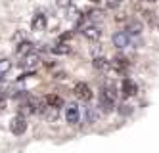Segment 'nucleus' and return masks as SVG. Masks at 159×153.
Returning <instances> with one entry per match:
<instances>
[{
  "mask_svg": "<svg viewBox=\"0 0 159 153\" xmlns=\"http://www.w3.org/2000/svg\"><path fill=\"white\" fill-rule=\"evenodd\" d=\"M113 67H115L117 69V71H125V69H127V65H129V61L127 60H125V57L123 56H117L115 57V60H113V63H111Z\"/></svg>",
  "mask_w": 159,
  "mask_h": 153,
  "instance_id": "f8f14e48",
  "label": "nucleus"
},
{
  "mask_svg": "<svg viewBox=\"0 0 159 153\" xmlns=\"http://www.w3.org/2000/svg\"><path fill=\"white\" fill-rule=\"evenodd\" d=\"M75 96L79 100H83V101H90L92 100V90H90V86L86 84V82H79V84H75Z\"/></svg>",
  "mask_w": 159,
  "mask_h": 153,
  "instance_id": "f257e3e1",
  "label": "nucleus"
},
{
  "mask_svg": "<svg viewBox=\"0 0 159 153\" xmlns=\"http://www.w3.org/2000/svg\"><path fill=\"white\" fill-rule=\"evenodd\" d=\"M90 2H102V0H90Z\"/></svg>",
  "mask_w": 159,
  "mask_h": 153,
  "instance_id": "6ab92c4d",
  "label": "nucleus"
},
{
  "mask_svg": "<svg viewBox=\"0 0 159 153\" xmlns=\"http://www.w3.org/2000/svg\"><path fill=\"white\" fill-rule=\"evenodd\" d=\"M71 34H73V33H65V34H61V40H67V38H71Z\"/></svg>",
  "mask_w": 159,
  "mask_h": 153,
  "instance_id": "a211bd4d",
  "label": "nucleus"
},
{
  "mask_svg": "<svg viewBox=\"0 0 159 153\" xmlns=\"http://www.w3.org/2000/svg\"><path fill=\"white\" fill-rule=\"evenodd\" d=\"M56 4L60 8H69L71 6V0H56Z\"/></svg>",
  "mask_w": 159,
  "mask_h": 153,
  "instance_id": "f3484780",
  "label": "nucleus"
},
{
  "mask_svg": "<svg viewBox=\"0 0 159 153\" xmlns=\"http://www.w3.org/2000/svg\"><path fill=\"white\" fill-rule=\"evenodd\" d=\"M113 44L117 46V48H127V46L130 44V34L127 31H119L113 34Z\"/></svg>",
  "mask_w": 159,
  "mask_h": 153,
  "instance_id": "7ed1b4c3",
  "label": "nucleus"
},
{
  "mask_svg": "<svg viewBox=\"0 0 159 153\" xmlns=\"http://www.w3.org/2000/svg\"><path fill=\"white\" fill-rule=\"evenodd\" d=\"M92 65H94V69H98V71H107L111 67V61H107L106 57H94Z\"/></svg>",
  "mask_w": 159,
  "mask_h": 153,
  "instance_id": "1a4fd4ad",
  "label": "nucleus"
},
{
  "mask_svg": "<svg viewBox=\"0 0 159 153\" xmlns=\"http://www.w3.org/2000/svg\"><path fill=\"white\" fill-rule=\"evenodd\" d=\"M79 119H81L79 107H77V105H67V109H65V121L69 123V124H77Z\"/></svg>",
  "mask_w": 159,
  "mask_h": 153,
  "instance_id": "39448f33",
  "label": "nucleus"
},
{
  "mask_svg": "<svg viewBox=\"0 0 159 153\" xmlns=\"http://www.w3.org/2000/svg\"><path fill=\"white\" fill-rule=\"evenodd\" d=\"M29 54H33V42H29V40L21 42L17 46V56H29Z\"/></svg>",
  "mask_w": 159,
  "mask_h": 153,
  "instance_id": "9d476101",
  "label": "nucleus"
},
{
  "mask_svg": "<svg viewBox=\"0 0 159 153\" xmlns=\"http://www.w3.org/2000/svg\"><path fill=\"white\" fill-rule=\"evenodd\" d=\"M44 103L48 105V107H61L63 105V100H61V96H58V94H48L46 96V100H44Z\"/></svg>",
  "mask_w": 159,
  "mask_h": 153,
  "instance_id": "0eeeda50",
  "label": "nucleus"
},
{
  "mask_svg": "<svg viewBox=\"0 0 159 153\" xmlns=\"http://www.w3.org/2000/svg\"><path fill=\"white\" fill-rule=\"evenodd\" d=\"M52 52H54V54H58V56H65V54H69V52H71V46H67V44L60 42L58 46H54V48H52Z\"/></svg>",
  "mask_w": 159,
  "mask_h": 153,
  "instance_id": "ddd939ff",
  "label": "nucleus"
},
{
  "mask_svg": "<svg viewBox=\"0 0 159 153\" xmlns=\"http://www.w3.org/2000/svg\"><path fill=\"white\" fill-rule=\"evenodd\" d=\"M86 119H88V123H94V121L98 119V113H96L92 107H88V109H86Z\"/></svg>",
  "mask_w": 159,
  "mask_h": 153,
  "instance_id": "2eb2a0df",
  "label": "nucleus"
},
{
  "mask_svg": "<svg viewBox=\"0 0 159 153\" xmlns=\"http://www.w3.org/2000/svg\"><path fill=\"white\" fill-rule=\"evenodd\" d=\"M119 113H121V115H130V113H132V107L125 103V105H121V107H119Z\"/></svg>",
  "mask_w": 159,
  "mask_h": 153,
  "instance_id": "dca6fc26",
  "label": "nucleus"
},
{
  "mask_svg": "<svg viewBox=\"0 0 159 153\" xmlns=\"http://www.w3.org/2000/svg\"><path fill=\"white\" fill-rule=\"evenodd\" d=\"M121 92H123L125 98H130V96H134V94L138 92V86H136V82L132 79H125L123 84H121Z\"/></svg>",
  "mask_w": 159,
  "mask_h": 153,
  "instance_id": "20e7f679",
  "label": "nucleus"
},
{
  "mask_svg": "<svg viewBox=\"0 0 159 153\" xmlns=\"http://www.w3.org/2000/svg\"><path fill=\"white\" fill-rule=\"evenodd\" d=\"M31 29L33 31H44L46 29V16L44 14H37L31 21Z\"/></svg>",
  "mask_w": 159,
  "mask_h": 153,
  "instance_id": "423d86ee",
  "label": "nucleus"
},
{
  "mask_svg": "<svg viewBox=\"0 0 159 153\" xmlns=\"http://www.w3.org/2000/svg\"><path fill=\"white\" fill-rule=\"evenodd\" d=\"M10 128H12V132H14L16 136H21V134L27 130V121H25L21 115H17V117H14V119H12V124H10Z\"/></svg>",
  "mask_w": 159,
  "mask_h": 153,
  "instance_id": "f03ea898",
  "label": "nucleus"
},
{
  "mask_svg": "<svg viewBox=\"0 0 159 153\" xmlns=\"http://www.w3.org/2000/svg\"><path fill=\"white\" fill-rule=\"evenodd\" d=\"M10 69H12V61L10 60H0V79H2Z\"/></svg>",
  "mask_w": 159,
  "mask_h": 153,
  "instance_id": "4468645a",
  "label": "nucleus"
},
{
  "mask_svg": "<svg viewBox=\"0 0 159 153\" xmlns=\"http://www.w3.org/2000/svg\"><path fill=\"white\" fill-rule=\"evenodd\" d=\"M127 33L129 34H140L142 33V23L140 21H130L127 25Z\"/></svg>",
  "mask_w": 159,
  "mask_h": 153,
  "instance_id": "9b49d317",
  "label": "nucleus"
},
{
  "mask_svg": "<svg viewBox=\"0 0 159 153\" xmlns=\"http://www.w3.org/2000/svg\"><path fill=\"white\" fill-rule=\"evenodd\" d=\"M83 33H84V37L90 38V40H98V38H100V34H102V31H100L96 25H88Z\"/></svg>",
  "mask_w": 159,
  "mask_h": 153,
  "instance_id": "6e6552de",
  "label": "nucleus"
}]
</instances>
